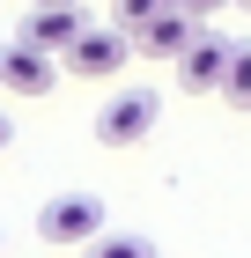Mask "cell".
I'll use <instances>...</instances> for the list:
<instances>
[{"label": "cell", "mask_w": 251, "mask_h": 258, "mask_svg": "<svg viewBox=\"0 0 251 258\" xmlns=\"http://www.w3.org/2000/svg\"><path fill=\"white\" fill-rule=\"evenodd\" d=\"M155 118H163V96H155V89H118L96 111V140L104 148H140V140L155 133Z\"/></svg>", "instance_id": "2"}, {"label": "cell", "mask_w": 251, "mask_h": 258, "mask_svg": "<svg viewBox=\"0 0 251 258\" xmlns=\"http://www.w3.org/2000/svg\"><path fill=\"white\" fill-rule=\"evenodd\" d=\"M52 81H59L52 52H37V44H22V37L0 52V89H8V96H52Z\"/></svg>", "instance_id": "4"}, {"label": "cell", "mask_w": 251, "mask_h": 258, "mask_svg": "<svg viewBox=\"0 0 251 258\" xmlns=\"http://www.w3.org/2000/svg\"><path fill=\"white\" fill-rule=\"evenodd\" d=\"M214 96L229 103V111H251V37L229 44V67H222V89H214Z\"/></svg>", "instance_id": "8"}, {"label": "cell", "mask_w": 251, "mask_h": 258, "mask_svg": "<svg viewBox=\"0 0 251 258\" xmlns=\"http://www.w3.org/2000/svg\"><path fill=\"white\" fill-rule=\"evenodd\" d=\"M104 229V199L96 192H52L37 207V236L44 243H89Z\"/></svg>", "instance_id": "3"}, {"label": "cell", "mask_w": 251, "mask_h": 258, "mask_svg": "<svg viewBox=\"0 0 251 258\" xmlns=\"http://www.w3.org/2000/svg\"><path fill=\"white\" fill-rule=\"evenodd\" d=\"M222 67H229V37H207V30H192V44L177 52V89L214 96V89H222Z\"/></svg>", "instance_id": "5"}, {"label": "cell", "mask_w": 251, "mask_h": 258, "mask_svg": "<svg viewBox=\"0 0 251 258\" xmlns=\"http://www.w3.org/2000/svg\"><path fill=\"white\" fill-rule=\"evenodd\" d=\"M244 8H251V0H244Z\"/></svg>", "instance_id": "14"}, {"label": "cell", "mask_w": 251, "mask_h": 258, "mask_svg": "<svg viewBox=\"0 0 251 258\" xmlns=\"http://www.w3.org/2000/svg\"><path fill=\"white\" fill-rule=\"evenodd\" d=\"M177 15H192V22H207V15H222V8H229V0H170Z\"/></svg>", "instance_id": "11"}, {"label": "cell", "mask_w": 251, "mask_h": 258, "mask_svg": "<svg viewBox=\"0 0 251 258\" xmlns=\"http://www.w3.org/2000/svg\"><path fill=\"white\" fill-rule=\"evenodd\" d=\"M89 22H81V0H52V8H30L22 22V44H37V52H67Z\"/></svg>", "instance_id": "7"}, {"label": "cell", "mask_w": 251, "mask_h": 258, "mask_svg": "<svg viewBox=\"0 0 251 258\" xmlns=\"http://www.w3.org/2000/svg\"><path fill=\"white\" fill-rule=\"evenodd\" d=\"M30 8H52V0H30Z\"/></svg>", "instance_id": "13"}, {"label": "cell", "mask_w": 251, "mask_h": 258, "mask_svg": "<svg viewBox=\"0 0 251 258\" xmlns=\"http://www.w3.org/2000/svg\"><path fill=\"white\" fill-rule=\"evenodd\" d=\"M8 140H15V118H8V111H0V155H8Z\"/></svg>", "instance_id": "12"}, {"label": "cell", "mask_w": 251, "mask_h": 258, "mask_svg": "<svg viewBox=\"0 0 251 258\" xmlns=\"http://www.w3.org/2000/svg\"><path fill=\"white\" fill-rule=\"evenodd\" d=\"M126 59H133V37L126 30H81L67 52H59V74H74V81H111V74H126Z\"/></svg>", "instance_id": "1"}, {"label": "cell", "mask_w": 251, "mask_h": 258, "mask_svg": "<svg viewBox=\"0 0 251 258\" xmlns=\"http://www.w3.org/2000/svg\"><path fill=\"white\" fill-rule=\"evenodd\" d=\"M163 0H118V30H133V22H148Z\"/></svg>", "instance_id": "10"}, {"label": "cell", "mask_w": 251, "mask_h": 258, "mask_svg": "<svg viewBox=\"0 0 251 258\" xmlns=\"http://www.w3.org/2000/svg\"><path fill=\"white\" fill-rule=\"evenodd\" d=\"M81 258H155V243L133 236V229H96V236L81 243Z\"/></svg>", "instance_id": "9"}, {"label": "cell", "mask_w": 251, "mask_h": 258, "mask_svg": "<svg viewBox=\"0 0 251 258\" xmlns=\"http://www.w3.org/2000/svg\"><path fill=\"white\" fill-rule=\"evenodd\" d=\"M192 30H199V22H192V15H177L170 0H163V8H155L148 22H133V30H126V37H133L140 52H148V59H177V52H185V44H192Z\"/></svg>", "instance_id": "6"}]
</instances>
